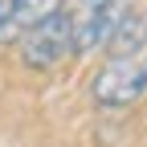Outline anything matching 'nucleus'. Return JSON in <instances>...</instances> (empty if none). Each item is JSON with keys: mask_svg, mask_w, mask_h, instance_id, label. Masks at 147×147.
<instances>
[{"mask_svg": "<svg viewBox=\"0 0 147 147\" xmlns=\"http://www.w3.org/2000/svg\"><path fill=\"white\" fill-rule=\"evenodd\" d=\"M12 41H21V33L8 16V0H0V45H12Z\"/></svg>", "mask_w": 147, "mask_h": 147, "instance_id": "nucleus-6", "label": "nucleus"}, {"mask_svg": "<svg viewBox=\"0 0 147 147\" xmlns=\"http://www.w3.org/2000/svg\"><path fill=\"white\" fill-rule=\"evenodd\" d=\"M143 49H147V16L127 8L106 37V53L110 57H139Z\"/></svg>", "mask_w": 147, "mask_h": 147, "instance_id": "nucleus-4", "label": "nucleus"}, {"mask_svg": "<svg viewBox=\"0 0 147 147\" xmlns=\"http://www.w3.org/2000/svg\"><path fill=\"white\" fill-rule=\"evenodd\" d=\"M90 94H94L98 106L106 110H119V106H131L147 94V65L139 57H110L94 82H90Z\"/></svg>", "mask_w": 147, "mask_h": 147, "instance_id": "nucleus-1", "label": "nucleus"}, {"mask_svg": "<svg viewBox=\"0 0 147 147\" xmlns=\"http://www.w3.org/2000/svg\"><path fill=\"white\" fill-rule=\"evenodd\" d=\"M69 53H74V25L65 8L21 37V57L29 69H57Z\"/></svg>", "mask_w": 147, "mask_h": 147, "instance_id": "nucleus-2", "label": "nucleus"}, {"mask_svg": "<svg viewBox=\"0 0 147 147\" xmlns=\"http://www.w3.org/2000/svg\"><path fill=\"white\" fill-rule=\"evenodd\" d=\"M65 4H69V25H74V53L106 49L115 21L127 12V0H65Z\"/></svg>", "mask_w": 147, "mask_h": 147, "instance_id": "nucleus-3", "label": "nucleus"}, {"mask_svg": "<svg viewBox=\"0 0 147 147\" xmlns=\"http://www.w3.org/2000/svg\"><path fill=\"white\" fill-rule=\"evenodd\" d=\"M65 8V0H8V16H12V25H16V33H29V29H37L41 21H49V16H57Z\"/></svg>", "mask_w": 147, "mask_h": 147, "instance_id": "nucleus-5", "label": "nucleus"}, {"mask_svg": "<svg viewBox=\"0 0 147 147\" xmlns=\"http://www.w3.org/2000/svg\"><path fill=\"white\" fill-rule=\"evenodd\" d=\"M143 65H147V49H143Z\"/></svg>", "mask_w": 147, "mask_h": 147, "instance_id": "nucleus-7", "label": "nucleus"}]
</instances>
